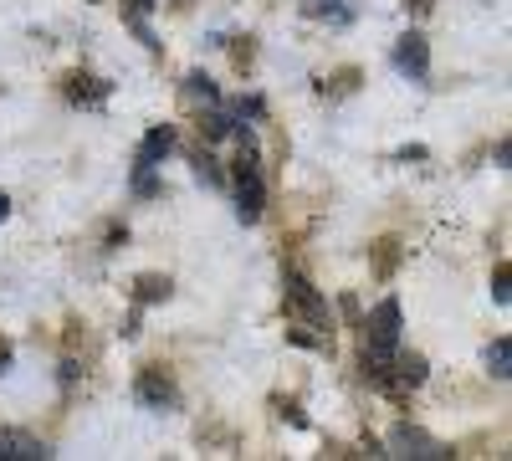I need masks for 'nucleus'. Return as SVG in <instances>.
<instances>
[{"label": "nucleus", "mask_w": 512, "mask_h": 461, "mask_svg": "<svg viewBox=\"0 0 512 461\" xmlns=\"http://www.w3.org/2000/svg\"><path fill=\"white\" fill-rule=\"evenodd\" d=\"M507 282H512V272H507V267H497V277H492V298H497L502 308L512 303V292H507Z\"/></svg>", "instance_id": "nucleus-15"}, {"label": "nucleus", "mask_w": 512, "mask_h": 461, "mask_svg": "<svg viewBox=\"0 0 512 461\" xmlns=\"http://www.w3.org/2000/svg\"><path fill=\"white\" fill-rule=\"evenodd\" d=\"M282 298H287V313L303 323V328H318V333H328L333 323H328V298L303 277V272H287L282 277Z\"/></svg>", "instance_id": "nucleus-1"}, {"label": "nucleus", "mask_w": 512, "mask_h": 461, "mask_svg": "<svg viewBox=\"0 0 512 461\" xmlns=\"http://www.w3.org/2000/svg\"><path fill=\"white\" fill-rule=\"evenodd\" d=\"M231 129H236V118H226V113H210V118L200 123V134H205V139H226Z\"/></svg>", "instance_id": "nucleus-13"}, {"label": "nucleus", "mask_w": 512, "mask_h": 461, "mask_svg": "<svg viewBox=\"0 0 512 461\" xmlns=\"http://www.w3.org/2000/svg\"><path fill=\"white\" fill-rule=\"evenodd\" d=\"M169 149H175V129L159 123V129H149L144 144H139V170H159V164L169 159Z\"/></svg>", "instance_id": "nucleus-7"}, {"label": "nucleus", "mask_w": 512, "mask_h": 461, "mask_svg": "<svg viewBox=\"0 0 512 461\" xmlns=\"http://www.w3.org/2000/svg\"><path fill=\"white\" fill-rule=\"evenodd\" d=\"M185 93H190L195 103H205V108L221 103V88H216V82H210L205 72H190V77H185Z\"/></svg>", "instance_id": "nucleus-9"}, {"label": "nucleus", "mask_w": 512, "mask_h": 461, "mask_svg": "<svg viewBox=\"0 0 512 461\" xmlns=\"http://www.w3.org/2000/svg\"><path fill=\"white\" fill-rule=\"evenodd\" d=\"M395 67H400L410 82H425V77H431V47H425V36H420V31H405V36H400Z\"/></svg>", "instance_id": "nucleus-5"}, {"label": "nucleus", "mask_w": 512, "mask_h": 461, "mask_svg": "<svg viewBox=\"0 0 512 461\" xmlns=\"http://www.w3.org/2000/svg\"><path fill=\"white\" fill-rule=\"evenodd\" d=\"M6 216H11V195H6V190H0V221H6Z\"/></svg>", "instance_id": "nucleus-20"}, {"label": "nucleus", "mask_w": 512, "mask_h": 461, "mask_svg": "<svg viewBox=\"0 0 512 461\" xmlns=\"http://www.w3.org/2000/svg\"><path fill=\"white\" fill-rule=\"evenodd\" d=\"M47 441H36L26 431H0V461H47Z\"/></svg>", "instance_id": "nucleus-6"}, {"label": "nucleus", "mask_w": 512, "mask_h": 461, "mask_svg": "<svg viewBox=\"0 0 512 461\" xmlns=\"http://www.w3.org/2000/svg\"><path fill=\"white\" fill-rule=\"evenodd\" d=\"M134 400H139L144 410H175V405H180V390L169 385L164 369H144L139 385H134Z\"/></svg>", "instance_id": "nucleus-4"}, {"label": "nucleus", "mask_w": 512, "mask_h": 461, "mask_svg": "<svg viewBox=\"0 0 512 461\" xmlns=\"http://www.w3.org/2000/svg\"><path fill=\"white\" fill-rule=\"evenodd\" d=\"M267 108H262V98H241L236 103V118H262Z\"/></svg>", "instance_id": "nucleus-17"}, {"label": "nucleus", "mask_w": 512, "mask_h": 461, "mask_svg": "<svg viewBox=\"0 0 512 461\" xmlns=\"http://www.w3.org/2000/svg\"><path fill=\"white\" fill-rule=\"evenodd\" d=\"M487 369H492V380H507V374H512V344L507 339L487 344Z\"/></svg>", "instance_id": "nucleus-10"}, {"label": "nucleus", "mask_w": 512, "mask_h": 461, "mask_svg": "<svg viewBox=\"0 0 512 461\" xmlns=\"http://www.w3.org/2000/svg\"><path fill=\"white\" fill-rule=\"evenodd\" d=\"M169 298V277H139V303H159Z\"/></svg>", "instance_id": "nucleus-12"}, {"label": "nucleus", "mask_w": 512, "mask_h": 461, "mask_svg": "<svg viewBox=\"0 0 512 461\" xmlns=\"http://www.w3.org/2000/svg\"><path fill=\"white\" fill-rule=\"evenodd\" d=\"M308 16H318V21H333V26H349V6H344V0H313V6H308Z\"/></svg>", "instance_id": "nucleus-11"}, {"label": "nucleus", "mask_w": 512, "mask_h": 461, "mask_svg": "<svg viewBox=\"0 0 512 461\" xmlns=\"http://www.w3.org/2000/svg\"><path fill=\"white\" fill-rule=\"evenodd\" d=\"M67 98L72 103H82V108H103L108 103V82H98V77H67Z\"/></svg>", "instance_id": "nucleus-8"}, {"label": "nucleus", "mask_w": 512, "mask_h": 461, "mask_svg": "<svg viewBox=\"0 0 512 461\" xmlns=\"http://www.w3.org/2000/svg\"><path fill=\"white\" fill-rule=\"evenodd\" d=\"M195 175H200L205 185H226V175H221V164L210 159V154H195Z\"/></svg>", "instance_id": "nucleus-14"}, {"label": "nucleus", "mask_w": 512, "mask_h": 461, "mask_svg": "<svg viewBox=\"0 0 512 461\" xmlns=\"http://www.w3.org/2000/svg\"><path fill=\"white\" fill-rule=\"evenodd\" d=\"M262 205H267V185L256 175V164L236 159V216L251 226V221H262Z\"/></svg>", "instance_id": "nucleus-2"}, {"label": "nucleus", "mask_w": 512, "mask_h": 461, "mask_svg": "<svg viewBox=\"0 0 512 461\" xmlns=\"http://www.w3.org/2000/svg\"><path fill=\"white\" fill-rule=\"evenodd\" d=\"M395 267V241H379V272Z\"/></svg>", "instance_id": "nucleus-18"}, {"label": "nucleus", "mask_w": 512, "mask_h": 461, "mask_svg": "<svg viewBox=\"0 0 512 461\" xmlns=\"http://www.w3.org/2000/svg\"><path fill=\"white\" fill-rule=\"evenodd\" d=\"M390 456H410V461H446L451 451L436 441V436H425L420 426H400L390 436Z\"/></svg>", "instance_id": "nucleus-3"}, {"label": "nucleus", "mask_w": 512, "mask_h": 461, "mask_svg": "<svg viewBox=\"0 0 512 461\" xmlns=\"http://www.w3.org/2000/svg\"><path fill=\"white\" fill-rule=\"evenodd\" d=\"M405 6H410L415 16H425V11H431V0H405Z\"/></svg>", "instance_id": "nucleus-19"}, {"label": "nucleus", "mask_w": 512, "mask_h": 461, "mask_svg": "<svg viewBox=\"0 0 512 461\" xmlns=\"http://www.w3.org/2000/svg\"><path fill=\"white\" fill-rule=\"evenodd\" d=\"M134 6H139V11H149V6H154V0H134Z\"/></svg>", "instance_id": "nucleus-21"}, {"label": "nucleus", "mask_w": 512, "mask_h": 461, "mask_svg": "<svg viewBox=\"0 0 512 461\" xmlns=\"http://www.w3.org/2000/svg\"><path fill=\"white\" fill-rule=\"evenodd\" d=\"M134 195H159V180H154V170H139V175H134Z\"/></svg>", "instance_id": "nucleus-16"}]
</instances>
